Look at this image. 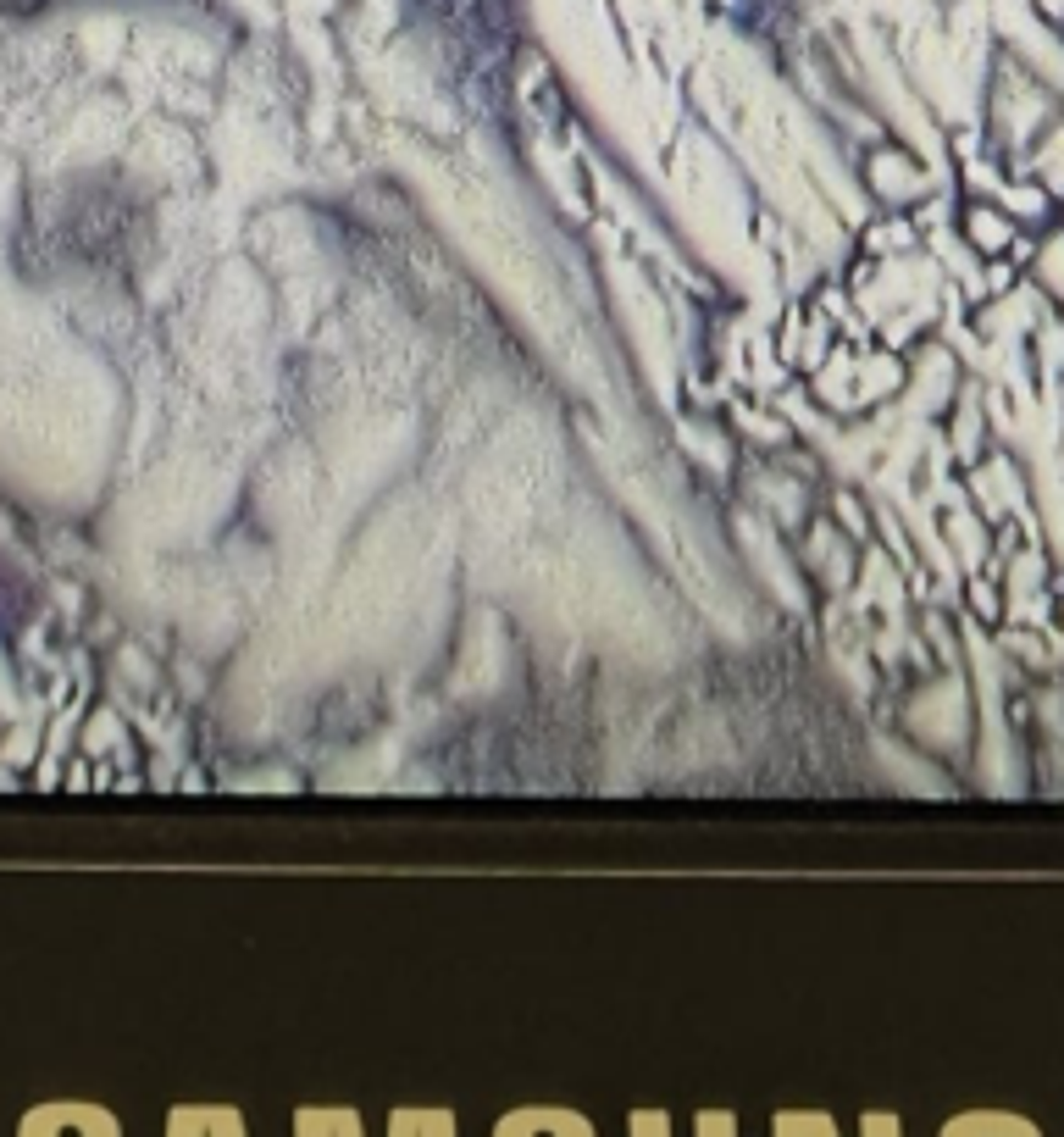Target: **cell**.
Returning a JSON list of instances; mask_svg holds the SVG:
<instances>
[{
	"label": "cell",
	"instance_id": "4",
	"mask_svg": "<svg viewBox=\"0 0 1064 1137\" xmlns=\"http://www.w3.org/2000/svg\"><path fill=\"white\" fill-rule=\"evenodd\" d=\"M793 1126H804V1132H832V1120L826 1116H782L776 1120V1132H793Z\"/></svg>",
	"mask_w": 1064,
	"mask_h": 1137
},
{
	"label": "cell",
	"instance_id": "1",
	"mask_svg": "<svg viewBox=\"0 0 1064 1137\" xmlns=\"http://www.w3.org/2000/svg\"><path fill=\"white\" fill-rule=\"evenodd\" d=\"M515 1126H560V1132H588V1120H577V1116H505L499 1120V1132H515Z\"/></svg>",
	"mask_w": 1064,
	"mask_h": 1137
},
{
	"label": "cell",
	"instance_id": "5",
	"mask_svg": "<svg viewBox=\"0 0 1064 1137\" xmlns=\"http://www.w3.org/2000/svg\"><path fill=\"white\" fill-rule=\"evenodd\" d=\"M710 1126H716V1132H732V1120L726 1116H699V1132H710Z\"/></svg>",
	"mask_w": 1064,
	"mask_h": 1137
},
{
	"label": "cell",
	"instance_id": "2",
	"mask_svg": "<svg viewBox=\"0 0 1064 1137\" xmlns=\"http://www.w3.org/2000/svg\"><path fill=\"white\" fill-rule=\"evenodd\" d=\"M300 1132H361V1120H355V1116H322V1110H310V1116H300Z\"/></svg>",
	"mask_w": 1064,
	"mask_h": 1137
},
{
	"label": "cell",
	"instance_id": "3",
	"mask_svg": "<svg viewBox=\"0 0 1064 1137\" xmlns=\"http://www.w3.org/2000/svg\"><path fill=\"white\" fill-rule=\"evenodd\" d=\"M394 1132H455V1116H394Z\"/></svg>",
	"mask_w": 1064,
	"mask_h": 1137
}]
</instances>
